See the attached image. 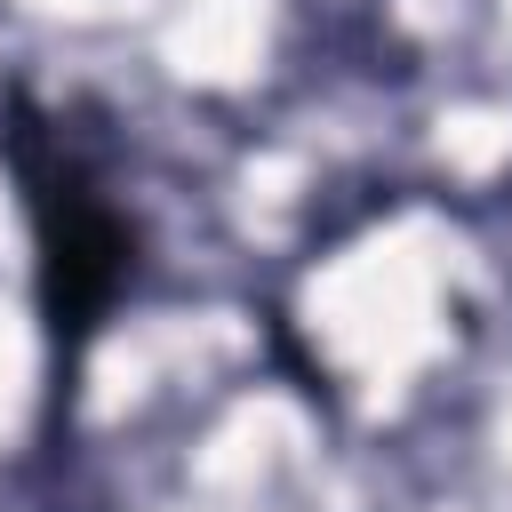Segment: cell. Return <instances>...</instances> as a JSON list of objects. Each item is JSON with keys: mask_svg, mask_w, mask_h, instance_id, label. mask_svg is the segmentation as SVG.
I'll list each match as a JSON object with an SVG mask.
<instances>
[{"mask_svg": "<svg viewBox=\"0 0 512 512\" xmlns=\"http://www.w3.org/2000/svg\"><path fill=\"white\" fill-rule=\"evenodd\" d=\"M16 176H24V200H32V232H40L48 336L72 360L96 336L104 304L120 296V280H128V224L112 216V200L72 168V152L40 120H16Z\"/></svg>", "mask_w": 512, "mask_h": 512, "instance_id": "cell-1", "label": "cell"}]
</instances>
